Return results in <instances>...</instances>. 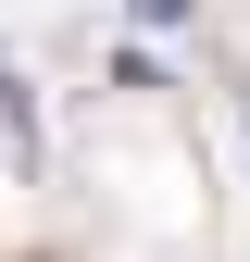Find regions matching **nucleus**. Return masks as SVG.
<instances>
[{
    "label": "nucleus",
    "instance_id": "nucleus-1",
    "mask_svg": "<svg viewBox=\"0 0 250 262\" xmlns=\"http://www.w3.org/2000/svg\"><path fill=\"white\" fill-rule=\"evenodd\" d=\"M0 162H38V125H25V88H13V62H0Z\"/></svg>",
    "mask_w": 250,
    "mask_h": 262
},
{
    "label": "nucleus",
    "instance_id": "nucleus-2",
    "mask_svg": "<svg viewBox=\"0 0 250 262\" xmlns=\"http://www.w3.org/2000/svg\"><path fill=\"white\" fill-rule=\"evenodd\" d=\"M125 13H138V25H175V13H187V0H125Z\"/></svg>",
    "mask_w": 250,
    "mask_h": 262
}]
</instances>
